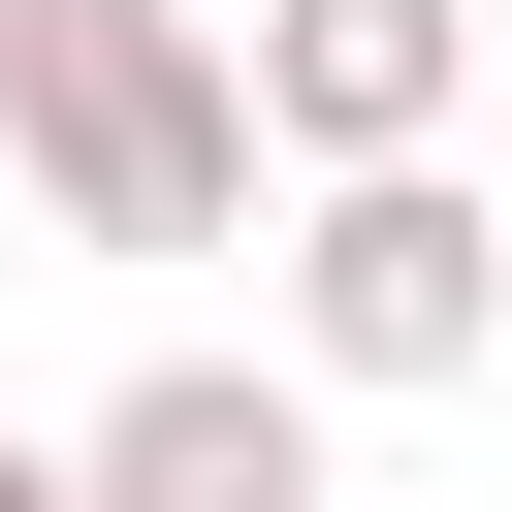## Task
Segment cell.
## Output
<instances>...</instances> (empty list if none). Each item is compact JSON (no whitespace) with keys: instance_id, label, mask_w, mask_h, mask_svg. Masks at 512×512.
I'll return each instance as SVG.
<instances>
[{"instance_id":"obj_2","label":"cell","mask_w":512,"mask_h":512,"mask_svg":"<svg viewBox=\"0 0 512 512\" xmlns=\"http://www.w3.org/2000/svg\"><path fill=\"white\" fill-rule=\"evenodd\" d=\"M480 352H512V224H480L448 160L288 192V384H480Z\"/></svg>"},{"instance_id":"obj_4","label":"cell","mask_w":512,"mask_h":512,"mask_svg":"<svg viewBox=\"0 0 512 512\" xmlns=\"http://www.w3.org/2000/svg\"><path fill=\"white\" fill-rule=\"evenodd\" d=\"M64 512H320V384L288 352H128L64 416Z\"/></svg>"},{"instance_id":"obj_5","label":"cell","mask_w":512,"mask_h":512,"mask_svg":"<svg viewBox=\"0 0 512 512\" xmlns=\"http://www.w3.org/2000/svg\"><path fill=\"white\" fill-rule=\"evenodd\" d=\"M0 512H64V416H0Z\"/></svg>"},{"instance_id":"obj_3","label":"cell","mask_w":512,"mask_h":512,"mask_svg":"<svg viewBox=\"0 0 512 512\" xmlns=\"http://www.w3.org/2000/svg\"><path fill=\"white\" fill-rule=\"evenodd\" d=\"M224 96H256V160H288V192H352V160H448V96H480V0H256V32H224Z\"/></svg>"},{"instance_id":"obj_1","label":"cell","mask_w":512,"mask_h":512,"mask_svg":"<svg viewBox=\"0 0 512 512\" xmlns=\"http://www.w3.org/2000/svg\"><path fill=\"white\" fill-rule=\"evenodd\" d=\"M0 160L64 256H224L256 224V96L192 0H0Z\"/></svg>"}]
</instances>
